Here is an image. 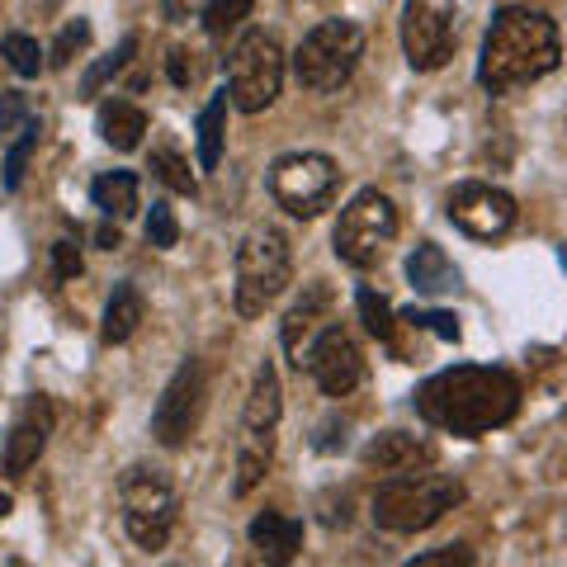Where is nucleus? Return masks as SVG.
I'll return each mask as SVG.
<instances>
[{
	"label": "nucleus",
	"mask_w": 567,
	"mask_h": 567,
	"mask_svg": "<svg viewBox=\"0 0 567 567\" xmlns=\"http://www.w3.org/2000/svg\"><path fill=\"white\" fill-rule=\"evenodd\" d=\"M520 398V379L511 369L454 364L416 388V416L450 435H487L516 421Z\"/></svg>",
	"instance_id": "f257e3e1"
},
{
	"label": "nucleus",
	"mask_w": 567,
	"mask_h": 567,
	"mask_svg": "<svg viewBox=\"0 0 567 567\" xmlns=\"http://www.w3.org/2000/svg\"><path fill=\"white\" fill-rule=\"evenodd\" d=\"M558 58H563V39L548 14L529 6H506L483 39L477 81L492 95H506V91H520V85L544 81L558 66Z\"/></svg>",
	"instance_id": "f03ea898"
},
{
	"label": "nucleus",
	"mask_w": 567,
	"mask_h": 567,
	"mask_svg": "<svg viewBox=\"0 0 567 567\" xmlns=\"http://www.w3.org/2000/svg\"><path fill=\"white\" fill-rule=\"evenodd\" d=\"M458 502H464V483H458V477L412 468V473H393L374 492L369 516H374V525L388 529V535H421V529L445 520Z\"/></svg>",
	"instance_id": "7ed1b4c3"
},
{
	"label": "nucleus",
	"mask_w": 567,
	"mask_h": 567,
	"mask_svg": "<svg viewBox=\"0 0 567 567\" xmlns=\"http://www.w3.org/2000/svg\"><path fill=\"white\" fill-rule=\"evenodd\" d=\"M279 421H284V388H279V369L275 360H260L251 393L241 406V435H237V477L233 492L251 496L265 473L275 464V445H279Z\"/></svg>",
	"instance_id": "20e7f679"
},
{
	"label": "nucleus",
	"mask_w": 567,
	"mask_h": 567,
	"mask_svg": "<svg viewBox=\"0 0 567 567\" xmlns=\"http://www.w3.org/2000/svg\"><path fill=\"white\" fill-rule=\"evenodd\" d=\"M293 284V246L279 227L260 223L241 237L233 260V303L241 317H260Z\"/></svg>",
	"instance_id": "39448f33"
},
{
	"label": "nucleus",
	"mask_w": 567,
	"mask_h": 567,
	"mask_svg": "<svg viewBox=\"0 0 567 567\" xmlns=\"http://www.w3.org/2000/svg\"><path fill=\"white\" fill-rule=\"evenodd\" d=\"M118 506H123V529L137 548L162 554L171 544V529L181 520V492L162 468L133 464L118 477Z\"/></svg>",
	"instance_id": "423d86ee"
},
{
	"label": "nucleus",
	"mask_w": 567,
	"mask_h": 567,
	"mask_svg": "<svg viewBox=\"0 0 567 567\" xmlns=\"http://www.w3.org/2000/svg\"><path fill=\"white\" fill-rule=\"evenodd\" d=\"M364 58V29L350 20H322L293 52V76L312 95H336Z\"/></svg>",
	"instance_id": "0eeeda50"
},
{
	"label": "nucleus",
	"mask_w": 567,
	"mask_h": 567,
	"mask_svg": "<svg viewBox=\"0 0 567 567\" xmlns=\"http://www.w3.org/2000/svg\"><path fill=\"white\" fill-rule=\"evenodd\" d=\"M284 91V48L275 33L251 29L241 33L227 58V95L241 114H265Z\"/></svg>",
	"instance_id": "6e6552de"
},
{
	"label": "nucleus",
	"mask_w": 567,
	"mask_h": 567,
	"mask_svg": "<svg viewBox=\"0 0 567 567\" xmlns=\"http://www.w3.org/2000/svg\"><path fill=\"white\" fill-rule=\"evenodd\" d=\"M398 227H402L398 204L379 189H360L341 208V218H336V233H331L336 256H341L346 265H354V270H369V265H379L383 251L393 246Z\"/></svg>",
	"instance_id": "1a4fd4ad"
},
{
	"label": "nucleus",
	"mask_w": 567,
	"mask_h": 567,
	"mask_svg": "<svg viewBox=\"0 0 567 567\" xmlns=\"http://www.w3.org/2000/svg\"><path fill=\"white\" fill-rule=\"evenodd\" d=\"M336 189H341V171L322 152H289L270 166V194L279 208H289L293 218H317L331 208Z\"/></svg>",
	"instance_id": "9d476101"
},
{
	"label": "nucleus",
	"mask_w": 567,
	"mask_h": 567,
	"mask_svg": "<svg viewBox=\"0 0 567 567\" xmlns=\"http://www.w3.org/2000/svg\"><path fill=\"white\" fill-rule=\"evenodd\" d=\"M458 39V0H406L402 52L416 71H440Z\"/></svg>",
	"instance_id": "9b49d317"
},
{
	"label": "nucleus",
	"mask_w": 567,
	"mask_h": 567,
	"mask_svg": "<svg viewBox=\"0 0 567 567\" xmlns=\"http://www.w3.org/2000/svg\"><path fill=\"white\" fill-rule=\"evenodd\" d=\"M204 398H208L204 364L199 360H185L171 374V383L162 388V402H156V412H152L156 445H166V450L189 445V435L199 431V416H204Z\"/></svg>",
	"instance_id": "f8f14e48"
},
{
	"label": "nucleus",
	"mask_w": 567,
	"mask_h": 567,
	"mask_svg": "<svg viewBox=\"0 0 567 567\" xmlns=\"http://www.w3.org/2000/svg\"><path fill=\"white\" fill-rule=\"evenodd\" d=\"M298 369H308L312 383L322 388L327 398H350L354 388L364 383V354H360V346H354V336L346 327H336V322L312 336Z\"/></svg>",
	"instance_id": "ddd939ff"
},
{
	"label": "nucleus",
	"mask_w": 567,
	"mask_h": 567,
	"mask_svg": "<svg viewBox=\"0 0 567 567\" xmlns=\"http://www.w3.org/2000/svg\"><path fill=\"white\" fill-rule=\"evenodd\" d=\"M445 208H450V223L458 227V233H468L477 241L502 237V233H511V223H516V199L496 185H483V181L454 185Z\"/></svg>",
	"instance_id": "4468645a"
},
{
	"label": "nucleus",
	"mask_w": 567,
	"mask_h": 567,
	"mask_svg": "<svg viewBox=\"0 0 567 567\" xmlns=\"http://www.w3.org/2000/svg\"><path fill=\"white\" fill-rule=\"evenodd\" d=\"M52 425H58V412H52L48 398H29L20 406V416H14L6 445H0V473L6 477H24L33 464H39V454L48 450V435Z\"/></svg>",
	"instance_id": "2eb2a0df"
},
{
	"label": "nucleus",
	"mask_w": 567,
	"mask_h": 567,
	"mask_svg": "<svg viewBox=\"0 0 567 567\" xmlns=\"http://www.w3.org/2000/svg\"><path fill=\"white\" fill-rule=\"evenodd\" d=\"M360 464L369 473H412L421 464H431V445L406 431H383L360 450Z\"/></svg>",
	"instance_id": "dca6fc26"
},
{
	"label": "nucleus",
	"mask_w": 567,
	"mask_h": 567,
	"mask_svg": "<svg viewBox=\"0 0 567 567\" xmlns=\"http://www.w3.org/2000/svg\"><path fill=\"white\" fill-rule=\"evenodd\" d=\"M246 539L265 563H293L303 554V520L284 516V511H260V516L246 525Z\"/></svg>",
	"instance_id": "f3484780"
},
{
	"label": "nucleus",
	"mask_w": 567,
	"mask_h": 567,
	"mask_svg": "<svg viewBox=\"0 0 567 567\" xmlns=\"http://www.w3.org/2000/svg\"><path fill=\"white\" fill-rule=\"evenodd\" d=\"M327 317H331V289L317 279V284H308V289H303V298L289 308V317H284V350L293 354V364L303 360L312 331H322Z\"/></svg>",
	"instance_id": "a211bd4d"
},
{
	"label": "nucleus",
	"mask_w": 567,
	"mask_h": 567,
	"mask_svg": "<svg viewBox=\"0 0 567 567\" xmlns=\"http://www.w3.org/2000/svg\"><path fill=\"white\" fill-rule=\"evenodd\" d=\"M406 279H412V289L425 293V298H445L458 289V270L454 260L440 251L435 241H421L412 256H406Z\"/></svg>",
	"instance_id": "6ab92c4d"
},
{
	"label": "nucleus",
	"mask_w": 567,
	"mask_h": 567,
	"mask_svg": "<svg viewBox=\"0 0 567 567\" xmlns=\"http://www.w3.org/2000/svg\"><path fill=\"white\" fill-rule=\"evenodd\" d=\"M142 317H147V303H142V293L133 289V284H114L110 303H104V322H100L104 346L133 341V331L142 327Z\"/></svg>",
	"instance_id": "aec40b11"
},
{
	"label": "nucleus",
	"mask_w": 567,
	"mask_h": 567,
	"mask_svg": "<svg viewBox=\"0 0 567 567\" xmlns=\"http://www.w3.org/2000/svg\"><path fill=\"white\" fill-rule=\"evenodd\" d=\"M95 128L114 152H133V147H142V133H147V114L128 100H110V104H100Z\"/></svg>",
	"instance_id": "412c9836"
},
{
	"label": "nucleus",
	"mask_w": 567,
	"mask_h": 567,
	"mask_svg": "<svg viewBox=\"0 0 567 567\" xmlns=\"http://www.w3.org/2000/svg\"><path fill=\"white\" fill-rule=\"evenodd\" d=\"M91 199L95 208L104 213V218H133V213L142 208V189H137V175L133 171H110L100 175V181L91 185Z\"/></svg>",
	"instance_id": "4be33fe9"
},
{
	"label": "nucleus",
	"mask_w": 567,
	"mask_h": 567,
	"mask_svg": "<svg viewBox=\"0 0 567 567\" xmlns=\"http://www.w3.org/2000/svg\"><path fill=\"white\" fill-rule=\"evenodd\" d=\"M227 104H233V95L218 91L204 110H199V123H194V133H199V166L204 171H218L223 162V137H227Z\"/></svg>",
	"instance_id": "5701e85b"
},
{
	"label": "nucleus",
	"mask_w": 567,
	"mask_h": 567,
	"mask_svg": "<svg viewBox=\"0 0 567 567\" xmlns=\"http://www.w3.org/2000/svg\"><path fill=\"white\" fill-rule=\"evenodd\" d=\"M147 171L156 175L162 185H171L175 194H194L199 189V181H194V171H189V162L175 147H152V162H147Z\"/></svg>",
	"instance_id": "b1692460"
},
{
	"label": "nucleus",
	"mask_w": 567,
	"mask_h": 567,
	"mask_svg": "<svg viewBox=\"0 0 567 567\" xmlns=\"http://www.w3.org/2000/svg\"><path fill=\"white\" fill-rule=\"evenodd\" d=\"M133 52H137V39H133V33H128V39H123L114 52H110V58H100L91 71H85V76H81V100H95L100 91H104V85H110L114 76H118V71L123 66H128V58H133Z\"/></svg>",
	"instance_id": "393cba45"
},
{
	"label": "nucleus",
	"mask_w": 567,
	"mask_h": 567,
	"mask_svg": "<svg viewBox=\"0 0 567 567\" xmlns=\"http://www.w3.org/2000/svg\"><path fill=\"white\" fill-rule=\"evenodd\" d=\"M360 317H364V331L374 336V341H383V346H393L398 341V317H393V308H388V298L383 293H374V289H360Z\"/></svg>",
	"instance_id": "a878e982"
},
{
	"label": "nucleus",
	"mask_w": 567,
	"mask_h": 567,
	"mask_svg": "<svg viewBox=\"0 0 567 567\" xmlns=\"http://www.w3.org/2000/svg\"><path fill=\"white\" fill-rule=\"evenodd\" d=\"M0 58L20 71V76H39L43 71V48L29 33H0Z\"/></svg>",
	"instance_id": "bb28decb"
},
{
	"label": "nucleus",
	"mask_w": 567,
	"mask_h": 567,
	"mask_svg": "<svg viewBox=\"0 0 567 567\" xmlns=\"http://www.w3.org/2000/svg\"><path fill=\"white\" fill-rule=\"evenodd\" d=\"M251 10H256V0H208L204 29L213 33V39H227L241 20H251Z\"/></svg>",
	"instance_id": "cd10ccee"
},
{
	"label": "nucleus",
	"mask_w": 567,
	"mask_h": 567,
	"mask_svg": "<svg viewBox=\"0 0 567 567\" xmlns=\"http://www.w3.org/2000/svg\"><path fill=\"white\" fill-rule=\"evenodd\" d=\"M33 147H39V118H29V123H24V128H20V142H14L10 156H6V189H20V185H24V171H29Z\"/></svg>",
	"instance_id": "c85d7f7f"
},
{
	"label": "nucleus",
	"mask_w": 567,
	"mask_h": 567,
	"mask_svg": "<svg viewBox=\"0 0 567 567\" xmlns=\"http://www.w3.org/2000/svg\"><path fill=\"white\" fill-rule=\"evenodd\" d=\"M91 43V24L85 20H71V24H62V33H58V43H52V52H48V66H71V58Z\"/></svg>",
	"instance_id": "c756f323"
},
{
	"label": "nucleus",
	"mask_w": 567,
	"mask_h": 567,
	"mask_svg": "<svg viewBox=\"0 0 567 567\" xmlns=\"http://www.w3.org/2000/svg\"><path fill=\"white\" fill-rule=\"evenodd\" d=\"M147 241L156 246V251H171V246H181V223H175L171 204L156 199L152 213H147Z\"/></svg>",
	"instance_id": "7c9ffc66"
},
{
	"label": "nucleus",
	"mask_w": 567,
	"mask_h": 567,
	"mask_svg": "<svg viewBox=\"0 0 567 567\" xmlns=\"http://www.w3.org/2000/svg\"><path fill=\"white\" fill-rule=\"evenodd\" d=\"M477 554L468 544H445V548H435V554H416L412 567H473Z\"/></svg>",
	"instance_id": "2f4dec72"
},
{
	"label": "nucleus",
	"mask_w": 567,
	"mask_h": 567,
	"mask_svg": "<svg viewBox=\"0 0 567 567\" xmlns=\"http://www.w3.org/2000/svg\"><path fill=\"white\" fill-rule=\"evenodd\" d=\"M402 322H412L416 331H435L440 341H458V322H454L450 312H425V308H412V312L402 317Z\"/></svg>",
	"instance_id": "473e14b6"
},
{
	"label": "nucleus",
	"mask_w": 567,
	"mask_h": 567,
	"mask_svg": "<svg viewBox=\"0 0 567 567\" xmlns=\"http://www.w3.org/2000/svg\"><path fill=\"white\" fill-rule=\"evenodd\" d=\"M52 270H58V279L62 284H71V279H76L81 270H85V265H81V246L76 241H52Z\"/></svg>",
	"instance_id": "72a5a7b5"
},
{
	"label": "nucleus",
	"mask_w": 567,
	"mask_h": 567,
	"mask_svg": "<svg viewBox=\"0 0 567 567\" xmlns=\"http://www.w3.org/2000/svg\"><path fill=\"white\" fill-rule=\"evenodd\" d=\"M24 123H29V100L6 91L0 95V133H14V128H24Z\"/></svg>",
	"instance_id": "f704fd0d"
},
{
	"label": "nucleus",
	"mask_w": 567,
	"mask_h": 567,
	"mask_svg": "<svg viewBox=\"0 0 567 567\" xmlns=\"http://www.w3.org/2000/svg\"><path fill=\"white\" fill-rule=\"evenodd\" d=\"M208 10V0H162V14L166 24H185V20H199Z\"/></svg>",
	"instance_id": "c9c22d12"
},
{
	"label": "nucleus",
	"mask_w": 567,
	"mask_h": 567,
	"mask_svg": "<svg viewBox=\"0 0 567 567\" xmlns=\"http://www.w3.org/2000/svg\"><path fill=\"white\" fill-rule=\"evenodd\" d=\"M166 71H171L175 85H194V76H199V66H194V52H189V48H175L171 62H166Z\"/></svg>",
	"instance_id": "e433bc0d"
},
{
	"label": "nucleus",
	"mask_w": 567,
	"mask_h": 567,
	"mask_svg": "<svg viewBox=\"0 0 567 567\" xmlns=\"http://www.w3.org/2000/svg\"><path fill=\"white\" fill-rule=\"evenodd\" d=\"M95 241L104 246V251H114V246H118V233H114V227H100V233H95Z\"/></svg>",
	"instance_id": "4c0bfd02"
},
{
	"label": "nucleus",
	"mask_w": 567,
	"mask_h": 567,
	"mask_svg": "<svg viewBox=\"0 0 567 567\" xmlns=\"http://www.w3.org/2000/svg\"><path fill=\"white\" fill-rule=\"evenodd\" d=\"M10 511H14V502H10V492H0V520H6V516H10Z\"/></svg>",
	"instance_id": "58836bf2"
}]
</instances>
